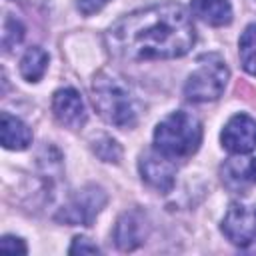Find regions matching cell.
Listing matches in <instances>:
<instances>
[{
	"instance_id": "obj_1",
	"label": "cell",
	"mask_w": 256,
	"mask_h": 256,
	"mask_svg": "<svg viewBox=\"0 0 256 256\" xmlns=\"http://www.w3.org/2000/svg\"><path fill=\"white\" fill-rule=\"evenodd\" d=\"M196 40L188 12L174 2L154 4L120 18L106 42L124 60H166L184 56Z\"/></svg>"
},
{
	"instance_id": "obj_2",
	"label": "cell",
	"mask_w": 256,
	"mask_h": 256,
	"mask_svg": "<svg viewBox=\"0 0 256 256\" xmlns=\"http://www.w3.org/2000/svg\"><path fill=\"white\" fill-rule=\"evenodd\" d=\"M92 98L100 116L116 128H132L138 120L136 100L128 86L110 72H100L92 82Z\"/></svg>"
},
{
	"instance_id": "obj_3",
	"label": "cell",
	"mask_w": 256,
	"mask_h": 256,
	"mask_svg": "<svg viewBox=\"0 0 256 256\" xmlns=\"http://www.w3.org/2000/svg\"><path fill=\"white\" fill-rule=\"evenodd\" d=\"M202 140L200 120L184 110L166 116L154 130V148L170 160L192 156Z\"/></svg>"
},
{
	"instance_id": "obj_4",
	"label": "cell",
	"mask_w": 256,
	"mask_h": 256,
	"mask_svg": "<svg viewBox=\"0 0 256 256\" xmlns=\"http://www.w3.org/2000/svg\"><path fill=\"white\" fill-rule=\"evenodd\" d=\"M228 66L218 54H204L198 58L196 70L184 84V96L190 102H210L222 96L228 84Z\"/></svg>"
},
{
	"instance_id": "obj_5",
	"label": "cell",
	"mask_w": 256,
	"mask_h": 256,
	"mask_svg": "<svg viewBox=\"0 0 256 256\" xmlns=\"http://www.w3.org/2000/svg\"><path fill=\"white\" fill-rule=\"evenodd\" d=\"M104 204H106V194L102 192V188L86 186V188L78 190L68 200V204L62 206V210L58 212V220H62L70 226H78V224L90 226Z\"/></svg>"
},
{
	"instance_id": "obj_6",
	"label": "cell",
	"mask_w": 256,
	"mask_h": 256,
	"mask_svg": "<svg viewBox=\"0 0 256 256\" xmlns=\"http://www.w3.org/2000/svg\"><path fill=\"white\" fill-rule=\"evenodd\" d=\"M224 236L236 246H248L256 240V204L234 202L222 220Z\"/></svg>"
},
{
	"instance_id": "obj_7",
	"label": "cell",
	"mask_w": 256,
	"mask_h": 256,
	"mask_svg": "<svg viewBox=\"0 0 256 256\" xmlns=\"http://www.w3.org/2000/svg\"><path fill=\"white\" fill-rule=\"evenodd\" d=\"M138 168H140L142 180L148 186L156 188L158 192H170L172 190L174 176H176V166L168 156L160 154L156 148L150 150V152H144L140 156Z\"/></svg>"
},
{
	"instance_id": "obj_8",
	"label": "cell",
	"mask_w": 256,
	"mask_h": 256,
	"mask_svg": "<svg viewBox=\"0 0 256 256\" xmlns=\"http://www.w3.org/2000/svg\"><path fill=\"white\" fill-rule=\"evenodd\" d=\"M222 146L232 154H248L256 150V120L248 114L232 116L222 130Z\"/></svg>"
},
{
	"instance_id": "obj_9",
	"label": "cell",
	"mask_w": 256,
	"mask_h": 256,
	"mask_svg": "<svg viewBox=\"0 0 256 256\" xmlns=\"http://www.w3.org/2000/svg\"><path fill=\"white\" fill-rule=\"evenodd\" d=\"M52 112L54 118L70 130H78L86 124V106L82 96L74 88H60L54 92Z\"/></svg>"
},
{
	"instance_id": "obj_10",
	"label": "cell",
	"mask_w": 256,
	"mask_h": 256,
	"mask_svg": "<svg viewBox=\"0 0 256 256\" xmlns=\"http://www.w3.org/2000/svg\"><path fill=\"white\" fill-rule=\"evenodd\" d=\"M146 228H144V218L138 212H124L114 228V240L116 246L124 252L138 248L144 242Z\"/></svg>"
},
{
	"instance_id": "obj_11",
	"label": "cell",
	"mask_w": 256,
	"mask_h": 256,
	"mask_svg": "<svg viewBox=\"0 0 256 256\" xmlns=\"http://www.w3.org/2000/svg\"><path fill=\"white\" fill-rule=\"evenodd\" d=\"M0 140L6 150H26L32 144L30 128L16 116L2 112L0 116Z\"/></svg>"
},
{
	"instance_id": "obj_12",
	"label": "cell",
	"mask_w": 256,
	"mask_h": 256,
	"mask_svg": "<svg viewBox=\"0 0 256 256\" xmlns=\"http://www.w3.org/2000/svg\"><path fill=\"white\" fill-rule=\"evenodd\" d=\"M190 10L198 20L210 26H224L232 20V6L228 0H192Z\"/></svg>"
},
{
	"instance_id": "obj_13",
	"label": "cell",
	"mask_w": 256,
	"mask_h": 256,
	"mask_svg": "<svg viewBox=\"0 0 256 256\" xmlns=\"http://www.w3.org/2000/svg\"><path fill=\"white\" fill-rule=\"evenodd\" d=\"M46 68H48V54L38 46L28 48L20 60V74L28 82H38L44 76Z\"/></svg>"
},
{
	"instance_id": "obj_14",
	"label": "cell",
	"mask_w": 256,
	"mask_h": 256,
	"mask_svg": "<svg viewBox=\"0 0 256 256\" xmlns=\"http://www.w3.org/2000/svg\"><path fill=\"white\" fill-rule=\"evenodd\" d=\"M240 62L248 74L256 76V24L246 26L240 36Z\"/></svg>"
},
{
	"instance_id": "obj_15",
	"label": "cell",
	"mask_w": 256,
	"mask_h": 256,
	"mask_svg": "<svg viewBox=\"0 0 256 256\" xmlns=\"http://www.w3.org/2000/svg\"><path fill=\"white\" fill-rule=\"evenodd\" d=\"M94 152H96V156L100 158V160H104V162H114V164H118L120 162V158H122V148H120V144L116 142V140H112L110 136H100L98 140H94Z\"/></svg>"
},
{
	"instance_id": "obj_16",
	"label": "cell",
	"mask_w": 256,
	"mask_h": 256,
	"mask_svg": "<svg viewBox=\"0 0 256 256\" xmlns=\"http://www.w3.org/2000/svg\"><path fill=\"white\" fill-rule=\"evenodd\" d=\"M22 38H24V28L20 26V22L18 20H12V18H6L4 32H2V46H4V50H10Z\"/></svg>"
},
{
	"instance_id": "obj_17",
	"label": "cell",
	"mask_w": 256,
	"mask_h": 256,
	"mask_svg": "<svg viewBox=\"0 0 256 256\" xmlns=\"http://www.w3.org/2000/svg\"><path fill=\"white\" fill-rule=\"evenodd\" d=\"M0 250L6 252V254H26V252H28L26 244H24L20 238H16V236H2V240H0Z\"/></svg>"
},
{
	"instance_id": "obj_18",
	"label": "cell",
	"mask_w": 256,
	"mask_h": 256,
	"mask_svg": "<svg viewBox=\"0 0 256 256\" xmlns=\"http://www.w3.org/2000/svg\"><path fill=\"white\" fill-rule=\"evenodd\" d=\"M68 252H70V254H98L100 248H98L96 244H90L88 238H84V236H76Z\"/></svg>"
},
{
	"instance_id": "obj_19",
	"label": "cell",
	"mask_w": 256,
	"mask_h": 256,
	"mask_svg": "<svg viewBox=\"0 0 256 256\" xmlns=\"http://www.w3.org/2000/svg\"><path fill=\"white\" fill-rule=\"evenodd\" d=\"M110 0H78V10L84 14V16H92L96 12H100Z\"/></svg>"
},
{
	"instance_id": "obj_20",
	"label": "cell",
	"mask_w": 256,
	"mask_h": 256,
	"mask_svg": "<svg viewBox=\"0 0 256 256\" xmlns=\"http://www.w3.org/2000/svg\"><path fill=\"white\" fill-rule=\"evenodd\" d=\"M250 176H252V178L256 180V158H254V160L250 162Z\"/></svg>"
}]
</instances>
